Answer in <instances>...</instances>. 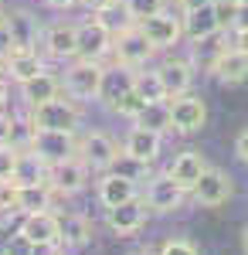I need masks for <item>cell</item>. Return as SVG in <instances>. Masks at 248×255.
Here are the masks:
<instances>
[{"label": "cell", "mask_w": 248, "mask_h": 255, "mask_svg": "<svg viewBox=\"0 0 248 255\" xmlns=\"http://www.w3.org/2000/svg\"><path fill=\"white\" fill-rule=\"evenodd\" d=\"M31 123L38 129H58V133H78V123H82V109H78L75 99H68L65 92L48 102H41L31 109Z\"/></svg>", "instance_id": "6da1fadb"}, {"label": "cell", "mask_w": 248, "mask_h": 255, "mask_svg": "<svg viewBox=\"0 0 248 255\" xmlns=\"http://www.w3.org/2000/svg\"><path fill=\"white\" fill-rule=\"evenodd\" d=\"M61 92L75 102H92L102 92V65L99 61H85V58H72V65L65 68L61 79Z\"/></svg>", "instance_id": "7a4b0ae2"}, {"label": "cell", "mask_w": 248, "mask_h": 255, "mask_svg": "<svg viewBox=\"0 0 248 255\" xmlns=\"http://www.w3.org/2000/svg\"><path fill=\"white\" fill-rule=\"evenodd\" d=\"M136 27L143 31V38L150 41L156 51H167V48H173V44L184 41V20H180V14H173L167 7L156 10V14H150V17H143Z\"/></svg>", "instance_id": "3957f363"}, {"label": "cell", "mask_w": 248, "mask_h": 255, "mask_svg": "<svg viewBox=\"0 0 248 255\" xmlns=\"http://www.w3.org/2000/svg\"><path fill=\"white\" fill-rule=\"evenodd\" d=\"M31 153H38L48 167H55L68 157H78V139L75 133H58V129H38L34 126V136L27 143Z\"/></svg>", "instance_id": "277c9868"}, {"label": "cell", "mask_w": 248, "mask_h": 255, "mask_svg": "<svg viewBox=\"0 0 248 255\" xmlns=\"http://www.w3.org/2000/svg\"><path fill=\"white\" fill-rule=\"evenodd\" d=\"M113 55L119 65H129V68H143L146 61L156 55V48H153L150 41L143 38V31L139 27H126V31H119L113 34Z\"/></svg>", "instance_id": "5b68a950"}, {"label": "cell", "mask_w": 248, "mask_h": 255, "mask_svg": "<svg viewBox=\"0 0 248 255\" xmlns=\"http://www.w3.org/2000/svg\"><path fill=\"white\" fill-rule=\"evenodd\" d=\"M167 102H170V119H173V129H177V133H197V129H204V123H208V106H204L201 96L184 92V96L167 99Z\"/></svg>", "instance_id": "8992f818"}, {"label": "cell", "mask_w": 248, "mask_h": 255, "mask_svg": "<svg viewBox=\"0 0 248 255\" xmlns=\"http://www.w3.org/2000/svg\"><path fill=\"white\" fill-rule=\"evenodd\" d=\"M191 194L201 208H221V204L235 194V187H231V177L225 174V170H211L208 167V170L201 174V180L191 187Z\"/></svg>", "instance_id": "52a82bcc"}, {"label": "cell", "mask_w": 248, "mask_h": 255, "mask_svg": "<svg viewBox=\"0 0 248 255\" xmlns=\"http://www.w3.org/2000/svg\"><path fill=\"white\" fill-rule=\"evenodd\" d=\"M48 184H51V191H58V194H75V191H82L89 184V163L82 157L61 160L55 167H48Z\"/></svg>", "instance_id": "ba28073f"}, {"label": "cell", "mask_w": 248, "mask_h": 255, "mask_svg": "<svg viewBox=\"0 0 248 255\" xmlns=\"http://www.w3.org/2000/svg\"><path fill=\"white\" fill-rule=\"evenodd\" d=\"M106 55H113V34H109L96 17L82 20V24H78V58L102 61Z\"/></svg>", "instance_id": "9c48e42d"}, {"label": "cell", "mask_w": 248, "mask_h": 255, "mask_svg": "<svg viewBox=\"0 0 248 255\" xmlns=\"http://www.w3.org/2000/svg\"><path fill=\"white\" fill-rule=\"evenodd\" d=\"M3 24H7V31H10L14 48H38L41 38H44V24L38 20V14H31V10H24V7L3 14Z\"/></svg>", "instance_id": "30bf717a"}, {"label": "cell", "mask_w": 248, "mask_h": 255, "mask_svg": "<svg viewBox=\"0 0 248 255\" xmlns=\"http://www.w3.org/2000/svg\"><path fill=\"white\" fill-rule=\"evenodd\" d=\"M44 51L58 61H72L78 58V24H65V20H58L51 27H44Z\"/></svg>", "instance_id": "8fae6325"}, {"label": "cell", "mask_w": 248, "mask_h": 255, "mask_svg": "<svg viewBox=\"0 0 248 255\" xmlns=\"http://www.w3.org/2000/svg\"><path fill=\"white\" fill-rule=\"evenodd\" d=\"M106 221H109V228H113L116 235H136L139 228H143V221H146V201H123V204H116V208H106Z\"/></svg>", "instance_id": "7c38bea8"}, {"label": "cell", "mask_w": 248, "mask_h": 255, "mask_svg": "<svg viewBox=\"0 0 248 255\" xmlns=\"http://www.w3.org/2000/svg\"><path fill=\"white\" fill-rule=\"evenodd\" d=\"M116 153H119V146L99 129H92V133H85L78 139V157L89 163V170H109Z\"/></svg>", "instance_id": "4fadbf2b"}, {"label": "cell", "mask_w": 248, "mask_h": 255, "mask_svg": "<svg viewBox=\"0 0 248 255\" xmlns=\"http://www.w3.org/2000/svg\"><path fill=\"white\" fill-rule=\"evenodd\" d=\"M160 85H163V96L167 99H177L184 92H191V82H194V65L187 58H167L160 68Z\"/></svg>", "instance_id": "5bb4252c"}, {"label": "cell", "mask_w": 248, "mask_h": 255, "mask_svg": "<svg viewBox=\"0 0 248 255\" xmlns=\"http://www.w3.org/2000/svg\"><path fill=\"white\" fill-rule=\"evenodd\" d=\"M38 72H44V58L38 48H10V55L3 58V79H14L17 85L34 79Z\"/></svg>", "instance_id": "9a60e30c"}, {"label": "cell", "mask_w": 248, "mask_h": 255, "mask_svg": "<svg viewBox=\"0 0 248 255\" xmlns=\"http://www.w3.org/2000/svg\"><path fill=\"white\" fill-rule=\"evenodd\" d=\"M184 20V41H204V38H214L221 34V24H218V14H214V3L208 7H197V10H184L180 14Z\"/></svg>", "instance_id": "2e32d148"}, {"label": "cell", "mask_w": 248, "mask_h": 255, "mask_svg": "<svg viewBox=\"0 0 248 255\" xmlns=\"http://www.w3.org/2000/svg\"><path fill=\"white\" fill-rule=\"evenodd\" d=\"M184 187L173 180L170 174H163V177H153V184H150V191H146V204H150L153 211H177L180 204H184Z\"/></svg>", "instance_id": "e0dca14e"}, {"label": "cell", "mask_w": 248, "mask_h": 255, "mask_svg": "<svg viewBox=\"0 0 248 255\" xmlns=\"http://www.w3.org/2000/svg\"><path fill=\"white\" fill-rule=\"evenodd\" d=\"M211 75L221 82V85H242L248 79V55L238 51V48H225L218 55V61H214Z\"/></svg>", "instance_id": "ac0fdd59"}, {"label": "cell", "mask_w": 248, "mask_h": 255, "mask_svg": "<svg viewBox=\"0 0 248 255\" xmlns=\"http://www.w3.org/2000/svg\"><path fill=\"white\" fill-rule=\"evenodd\" d=\"M20 235L27 238L31 245H38V242H61V221H58L51 211L24 215V221H20Z\"/></svg>", "instance_id": "d6986e66"}, {"label": "cell", "mask_w": 248, "mask_h": 255, "mask_svg": "<svg viewBox=\"0 0 248 255\" xmlns=\"http://www.w3.org/2000/svg\"><path fill=\"white\" fill-rule=\"evenodd\" d=\"M133 82H136V68L116 61L113 68H102V92H99V99H106V102L113 106L116 99H123L126 92H133Z\"/></svg>", "instance_id": "ffe728a7"}, {"label": "cell", "mask_w": 248, "mask_h": 255, "mask_svg": "<svg viewBox=\"0 0 248 255\" xmlns=\"http://www.w3.org/2000/svg\"><path fill=\"white\" fill-rule=\"evenodd\" d=\"M61 96V79H55L51 72H38L34 79L20 82V99L27 102V109H34L41 102H48V99Z\"/></svg>", "instance_id": "44dd1931"}, {"label": "cell", "mask_w": 248, "mask_h": 255, "mask_svg": "<svg viewBox=\"0 0 248 255\" xmlns=\"http://www.w3.org/2000/svg\"><path fill=\"white\" fill-rule=\"evenodd\" d=\"M160 143L163 136L160 133H153V129H143V126H133L129 129V136H126V153H133L136 160H143V163H153V160L160 157Z\"/></svg>", "instance_id": "7402d4cb"}, {"label": "cell", "mask_w": 248, "mask_h": 255, "mask_svg": "<svg viewBox=\"0 0 248 255\" xmlns=\"http://www.w3.org/2000/svg\"><path fill=\"white\" fill-rule=\"evenodd\" d=\"M204 170H208V163H204V157H201L197 150H184L180 157L173 160V167L167 170V174H170L173 180H177V184L184 187V191H191L194 184L201 180V174H204Z\"/></svg>", "instance_id": "603a6c76"}, {"label": "cell", "mask_w": 248, "mask_h": 255, "mask_svg": "<svg viewBox=\"0 0 248 255\" xmlns=\"http://www.w3.org/2000/svg\"><path fill=\"white\" fill-rule=\"evenodd\" d=\"M136 126L143 129H153V133H170L173 129V119H170V102L167 99H156V102H143V109L133 116Z\"/></svg>", "instance_id": "cb8c5ba5"}, {"label": "cell", "mask_w": 248, "mask_h": 255, "mask_svg": "<svg viewBox=\"0 0 248 255\" xmlns=\"http://www.w3.org/2000/svg\"><path fill=\"white\" fill-rule=\"evenodd\" d=\"M51 208V184H17V211L34 215Z\"/></svg>", "instance_id": "d4e9b609"}, {"label": "cell", "mask_w": 248, "mask_h": 255, "mask_svg": "<svg viewBox=\"0 0 248 255\" xmlns=\"http://www.w3.org/2000/svg\"><path fill=\"white\" fill-rule=\"evenodd\" d=\"M14 184H48V163L31 150H20L17 167H14Z\"/></svg>", "instance_id": "484cf974"}, {"label": "cell", "mask_w": 248, "mask_h": 255, "mask_svg": "<svg viewBox=\"0 0 248 255\" xmlns=\"http://www.w3.org/2000/svg\"><path fill=\"white\" fill-rule=\"evenodd\" d=\"M99 197H102L106 208H116V204L133 201V197H136V184H133V180H126V177L106 174V177H102V184H99Z\"/></svg>", "instance_id": "4316f807"}, {"label": "cell", "mask_w": 248, "mask_h": 255, "mask_svg": "<svg viewBox=\"0 0 248 255\" xmlns=\"http://www.w3.org/2000/svg\"><path fill=\"white\" fill-rule=\"evenodd\" d=\"M92 17L109 31V34H119V31H126V27H133L136 20L129 17V10H126V3L123 0H113V3H106L102 10H96Z\"/></svg>", "instance_id": "83f0119b"}, {"label": "cell", "mask_w": 248, "mask_h": 255, "mask_svg": "<svg viewBox=\"0 0 248 255\" xmlns=\"http://www.w3.org/2000/svg\"><path fill=\"white\" fill-rule=\"evenodd\" d=\"M221 34H225V31H221ZM221 34H214V38H204V41H194V58H187L194 68H201V72H211V68H214L218 55L228 48V44H221Z\"/></svg>", "instance_id": "f1b7e54d"}, {"label": "cell", "mask_w": 248, "mask_h": 255, "mask_svg": "<svg viewBox=\"0 0 248 255\" xmlns=\"http://www.w3.org/2000/svg\"><path fill=\"white\" fill-rule=\"evenodd\" d=\"M146 170H150V163H143V160H136L133 153H126V150H119L113 157V163H109V174L116 177H126V180H143L146 177Z\"/></svg>", "instance_id": "f546056e"}, {"label": "cell", "mask_w": 248, "mask_h": 255, "mask_svg": "<svg viewBox=\"0 0 248 255\" xmlns=\"http://www.w3.org/2000/svg\"><path fill=\"white\" fill-rule=\"evenodd\" d=\"M58 221H61V242L65 245H85L89 235H92L89 218H82V215H68V218H58Z\"/></svg>", "instance_id": "4dcf8cb0"}, {"label": "cell", "mask_w": 248, "mask_h": 255, "mask_svg": "<svg viewBox=\"0 0 248 255\" xmlns=\"http://www.w3.org/2000/svg\"><path fill=\"white\" fill-rule=\"evenodd\" d=\"M133 89H136V96H139V99H146V102L167 99V96H163V85H160V75H156V68H153V72H136Z\"/></svg>", "instance_id": "1f68e13d"}, {"label": "cell", "mask_w": 248, "mask_h": 255, "mask_svg": "<svg viewBox=\"0 0 248 255\" xmlns=\"http://www.w3.org/2000/svg\"><path fill=\"white\" fill-rule=\"evenodd\" d=\"M126 3V10H129V17L139 24L143 17H150V14H156V10H163L167 7V0H123Z\"/></svg>", "instance_id": "d6a6232c"}, {"label": "cell", "mask_w": 248, "mask_h": 255, "mask_svg": "<svg viewBox=\"0 0 248 255\" xmlns=\"http://www.w3.org/2000/svg\"><path fill=\"white\" fill-rule=\"evenodd\" d=\"M143 102H146V99H139V96H136V89H133V92H126L123 99H116L109 109H113V113H119V116H129V119H133L136 113L143 109Z\"/></svg>", "instance_id": "836d02e7"}, {"label": "cell", "mask_w": 248, "mask_h": 255, "mask_svg": "<svg viewBox=\"0 0 248 255\" xmlns=\"http://www.w3.org/2000/svg\"><path fill=\"white\" fill-rule=\"evenodd\" d=\"M238 7H242V0H214V14H218L221 31H228V27H231V20L238 17Z\"/></svg>", "instance_id": "e575fe53"}, {"label": "cell", "mask_w": 248, "mask_h": 255, "mask_svg": "<svg viewBox=\"0 0 248 255\" xmlns=\"http://www.w3.org/2000/svg\"><path fill=\"white\" fill-rule=\"evenodd\" d=\"M17 153L14 146L0 143V180H14V167H17Z\"/></svg>", "instance_id": "d590c367"}, {"label": "cell", "mask_w": 248, "mask_h": 255, "mask_svg": "<svg viewBox=\"0 0 248 255\" xmlns=\"http://www.w3.org/2000/svg\"><path fill=\"white\" fill-rule=\"evenodd\" d=\"M0 211H17V184L0 180Z\"/></svg>", "instance_id": "8d00e7d4"}, {"label": "cell", "mask_w": 248, "mask_h": 255, "mask_svg": "<svg viewBox=\"0 0 248 255\" xmlns=\"http://www.w3.org/2000/svg\"><path fill=\"white\" fill-rule=\"evenodd\" d=\"M160 255H197V249H194L191 242H180V238H173V242H167V245L160 249Z\"/></svg>", "instance_id": "74e56055"}, {"label": "cell", "mask_w": 248, "mask_h": 255, "mask_svg": "<svg viewBox=\"0 0 248 255\" xmlns=\"http://www.w3.org/2000/svg\"><path fill=\"white\" fill-rule=\"evenodd\" d=\"M27 255H61V242H38V245H31Z\"/></svg>", "instance_id": "f35d334b"}, {"label": "cell", "mask_w": 248, "mask_h": 255, "mask_svg": "<svg viewBox=\"0 0 248 255\" xmlns=\"http://www.w3.org/2000/svg\"><path fill=\"white\" fill-rule=\"evenodd\" d=\"M10 48H14V41H10V31H7V24L0 20V58H7V55H10Z\"/></svg>", "instance_id": "ab89813d"}, {"label": "cell", "mask_w": 248, "mask_h": 255, "mask_svg": "<svg viewBox=\"0 0 248 255\" xmlns=\"http://www.w3.org/2000/svg\"><path fill=\"white\" fill-rule=\"evenodd\" d=\"M231 48H238V51H245V55H248V27L231 31Z\"/></svg>", "instance_id": "60d3db41"}, {"label": "cell", "mask_w": 248, "mask_h": 255, "mask_svg": "<svg viewBox=\"0 0 248 255\" xmlns=\"http://www.w3.org/2000/svg\"><path fill=\"white\" fill-rule=\"evenodd\" d=\"M235 153H238V160L248 163V126L242 129V136H238V143H235Z\"/></svg>", "instance_id": "b9f144b4"}, {"label": "cell", "mask_w": 248, "mask_h": 255, "mask_svg": "<svg viewBox=\"0 0 248 255\" xmlns=\"http://www.w3.org/2000/svg\"><path fill=\"white\" fill-rule=\"evenodd\" d=\"M242 27H248V3H242L238 7V17L231 20V31H242Z\"/></svg>", "instance_id": "7bdbcfd3"}, {"label": "cell", "mask_w": 248, "mask_h": 255, "mask_svg": "<svg viewBox=\"0 0 248 255\" xmlns=\"http://www.w3.org/2000/svg\"><path fill=\"white\" fill-rule=\"evenodd\" d=\"M10 123H14V116L0 113V143H7V139H10Z\"/></svg>", "instance_id": "ee69618b"}, {"label": "cell", "mask_w": 248, "mask_h": 255, "mask_svg": "<svg viewBox=\"0 0 248 255\" xmlns=\"http://www.w3.org/2000/svg\"><path fill=\"white\" fill-rule=\"evenodd\" d=\"M208 3H214V0H177L180 14H184V10H197V7H208Z\"/></svg>", "instance_id": "f6af8a7d"}, {"label": "cell", "mask_w": 248, "mask_h": 255, "mask_svg": "<svg viewBox=\"0 0 248 255\" xmlns=\"http://www.w3.org/2000/svg\"><path fill=\"white\" fill-rule=\"evenodd\" d=\"M44 3H48L51 10H68V7H75L78 0H44Z\"/></svg>", "instance_id": "bcb514c9"}, {"label": "cell", "mask_w": 248, "mask_h": 255, "mask_svg": "<svg viewBox=\"0 0 248 255\" xmlns=\"http://www.w3.org/2000/svg\"><path fill=\"white\" fill-rule=\"evenodd\" d=\"M10 102V89H7V79L0 75V113H3V106Z\"/></svg>", "instance_id": "7dc6e473"}, {"label": "cell", "mask_w": 248, "mask_h": 255, "mask_svg": "<svg viewBox=\"0 0 248 255\" xmlns=\"http://www.w3.org/2000/svg\"><path fill=\"white\" fill-rule=\"evenodd\" d=\"M78 3H82V7H89V10L96 14V10H102V7H106V3H113V0H78Z\"/></svg>", "instance_id": "c3c4849f"}, {"label": "cell", "mask_w": 248, "mask_h": 255, "mask_svg": "<svg viewBox=\"0 0 248 255\" xmlns=\"http://www.w3.org/2000/svg\"><path fill=\"white\" fill-rule=\"evenodd\" d=\"M242 245H245V252H248V225H245V232H242Z\"/></svg>", "instance_id": "681fc988"}, {"label": "cell", "mask_w": 248, "mask_h": 255, "mask_svg": "<svg viewBox=\"0 0 248 255\" xmlns=\"http://www.w3.org/2000/svg\"><path fill=\"white\" fill-rule=\"evenodd\" d=\"M0 75H3V58H0Z\"/></svg>", "instance_id": "f907efd6"}, {"label": "cell", "mask_w": 248, "mask_h": 255, "mask_svg": "<svg viewBox=\"0 0 248 255\" xmlns=\"http://www.w3.org/2000/svg\"><path fill=\"white\" fill-rule=\"evenodd\" d=\"M0 20H3V3H0Z\"/></svg>", "instance_id": "816d5d0a"}, {"label": "cell", "mask_w": 248, "mask_h": 255, "mask_svg": "<svg viewBox=\"0 0 248 255\" xmlns=\"http://www.w3.org/2000/svg\"><path fill=\"white\" fill-rule=\"evenodd\" d=\"M133 255H150V252H133Z\"/></svg>", "instance_id": "f5cc1de1"}, {"label": "cell", "mask_w": 248, "mask_h": 255, "mask_svg": "<svg viewBox=\"0 0 248 255\" xmlns=\"http://www.w3.org/2000/svg\"><path fill=\"white\" fill-rule=\"evenodd\" d=\"M242 3H248V0H242Z\"/></svg>", "instance_id": "db71d44e"}]
</instances>
